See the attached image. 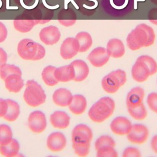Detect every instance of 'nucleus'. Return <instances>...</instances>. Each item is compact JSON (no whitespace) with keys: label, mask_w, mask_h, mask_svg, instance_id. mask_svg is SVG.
<instances>
[{"label":"nucleus","mask_w":157,"mask_h":157,"mask_svg":"<svg viewBox=\"0 0 157 157\" xmlns=\"http://www.w3.org/2000/svg\"><path fill=\"white\" fill-rule=\"evenodd\" d=\"M155 34L153 29L145 23L138 25L128 35L126 44L131 50H137L153 44Z\"/></svg>","instance_id":"1"},{"label":"nucleus","mask_w":157,"mask_h":157,"mask_svg":"<svg viewBox=\"0 0 157 157\" xmlns=\"http://www.w3.org/2000/svg\"><path fill=\"white\" fill-rule=\"evenodd\" d=\"M7 60V55L6 52L0 47V67L6 63V61Z\"/></svg>","instance_id":"41"},{"label":"nucleus","mask_w":157,"mask_h":157,"mask_svg":"<svg viewBox=\"0 0 157 157\" xmlns=\"http://www.w3.org/2000/svg\"><path fill=\"white\" fill-rule=\"evenodd\" d=\"M8 108V104L6 99L0 98V117H3L7 112Z\"/></svg>","instance_id":"39"},{"label":"nucleus","mask_w":157,"mask_h":157,"mask_svg":"<svg viewBox=\"0 0 157 157\" xmlns=\"http://www.w3.org/2000/svg\"><path fill=\"white\" fill-rule=\"evenodd\" d=\"M148 18L151 23L157 25V8H153L149 10Z\"/></svg>","instance_id":"38"},{"label":"nucleus","mask_w":157,"mask_h":157,"mask_svg":"<svg viewBox=\"0 0 157 157\" xmlns=\"http://www.w3.org/2000/svg\"><path fill=\"white\" fill-rule=\"evenodd\" d=\"M108 55L113 58L121 57L125 53V48L122 41L118 39H112L109 40L106 47Z\"/></svg>","instance_id":"20"},{"label":"nucleus","mask_w":157,"mask_h":157,"mask_svg":"<svg viewBox=\"0 0 157 157\" xmlns=\"http://www.w3.org/2000/svg\"><path fill=\"white\" fill-rule=\"evenodd\" d=\"M20 149V145L18 141L14 139L7 145H0V153L7 157L17 156Z\"/></svg>","instance_id":"26"},{"label":"nucleus","mask_w":157,"mask_h":157,"mask_svg":"<svg viewBox=\"0 0 157 157\" xmlns=\"http://www.w3.org/2000/svg\"><path fill=\"white\" fill-rule=\"evenodd\" d=\"M98 3L96 0H75V8L83 15L90 16L96 12Z\"/></svg>","instance_id":"23"},{"label":"nucleus","mask_w":157,"mask_h":157,"mask_svg":"<svg viewBox=\"0 0 157 157\" xmlns=\"http://www.w3.org/2000/svg\"><path fill=\"white\" fill-rule=\"evenodd\" d=\"M115 142L110 136H102L99 137V138L97 139L94 144L96 150L102 147H115Z\"/></svg>","instance_id":"32"},{"label":"nucleus","mask_w":157,"mask_h":157,"mask_svg":"<svg viewBox=\"0 0 157 157\" xmlns=\"http://www.w3.org/2000/svg\"><path fill=\"white\" fill-rule=\"evenodd\" d=\"M54 75L58 82H67L72 80H74L75 77L74 66L71 63L69 65L56 68L54 71Z\"/></svg>","instance_id":"18"},{"label":"nucleus","mask_w":157,"mask_h":157,"mask_svg":"<svg viewBox=\"0 0 157 157\" xmlns=\"http://www.w3.org/2000/svg\"><path fill=\"white\" fill-rule=\"evenodd\" d=\"M126 82V74L121 69L112 71L105 75L101 81L103 90L110 94L115 93Z\"/></svg>","instance_id":"8"},{"label":"nucleus","mask_w":157,"mask_h":157,"mask_svg":"<svg viewBox=\"0 0 157 157\" xmlns=\"http://www.w3.org/2000/svg\"><path fill=\"white\" fill-rule=\"evenodd\" d=\"M93 137L91 129L86 125L80 124L72 132V148L79 156H86L89 153L90 142Z\"/></svg>","instance_id":"2"},{"label":"nucleus","mask_w":157,"mask_h":157,"mask_svg":"<svg viewBox=\"0 0 157 157\" xmlns=\"http://www.w3.org/2000/svg\"><path fill=\"white\" fill-rule=\"evenodd\" d=\"M151 147L153 151L157 153V135L155 136L151 140Z\"/></svg>","instance_id":"42"},{"label":"nucleus","mask_w":157,"mask_h":157,"mask_svg":"<svg viewBox=\"0 0 157 157\" xmlns=\"http://www.w3.org/2000/svg\"><path fill=\"white\" fill-rule=\"evenodd\" d=\"M148 134V129L145 125L135 124L132 126L130 131L127 134V138L131 143L141 144L147 140Z\"/></svg>","instance_id":"9"},{"label":"nucleus","mask_w":157,"mask_h":157,"mask_svg":"<svg viewBox=\"0 0 157 157\" xmlns=\"http://www.w3.org/2000/svg\"><path fill=\"white\" fill-rule=\"evenodd\" d=\"M28 126L34 132L40 133L47 126V120L45 114L39 110L31 112L28 120Z\"/></svg>","instance_id":"10"},{"label":"nucleus","mask_w":157,"mask_h":157,"mask_svg":"<svg viewBox=\"0 0 157 157\" xmlns=\"http://www.w3.org/2000/svg\"><path fill=\"white\" fill-rule=\"evenodd\" d=\"M50 121L54 128L64 129L69 124L70 117L65 112L56 111L50 115Z\"/></svg>","instance_id":"21"},{"label":"nucleus","mask_w":157,"mask_h":157,"mask_svg":"<svg viewBox=\"0 0 157 157\" xmlns=\"http://www.w3.org/2000/svg\"><path fill=\"white\" fill-rule=\"evenodd\" d=\"M66 139L60 132L50 134L47 139V145L49 150L53 152L61 151L66 145Z\"/></svg>","instance_id":"15"},{"label":"nucleus","mask_w":157,"mask_h":157,"mask_svg":"<svg viewBox=\"0 0 157 157\" xmlns=\"http://www.w3.org/2000/svg\"><path fill=\"white\" fill-rule=\"evenodd\" d=\"M42 20L40 5H37L34 9H26L18 15L13 20V26L19 32L27 33L30 31L35 25L41 24Z\"/></svg>","instance_id":"3"},{"label":"nucleus","mask_w":157,"mask_h":157,"mask_svg":"<svg viewBox=\"0 0 157 157\" xmlns=\"http://www.w3.org/2000/svg\"><path fill=\"white\" fill-rule=\"evenodd\" d=\"M8 104V108L6 113L3 118L9 121H14L18 117L20 114V106L15 101L6 99Z\"/></svg>","instance_id":"28"},{"label":"nucleus","mask_w":157,"mask_h":157,"mask_svg":"<svg viewBox=\"0 0 157 157\" xmlns=\"http://www.w3.org/2000/svg\"><path fill=\"white\" fill-rule=\"evenodd\" d=\"M147 102L150 109L155 113H157V93H150L148 95Z\"/></svg>","instance_id":"35"},{"label":"nucleus","mask_w":157,"mask_h":157,"mask_svg":"<svg viewBox=\"0 0 157 157\" xmlns=\"http://www.w3.org/2000/svg\"><path fill=\"white\" fill-rule=\"evenodd\" d=\"M61 37L59 29L55 26H49L42 28L39 33L40 40L46 45H53L57 43Z\"/></svg>","instance_id":"13"},{"label":"nucleus","mask_w":157,"mask_h":157,"mask_svg":"<svg viewBox=\"0 0 157 157\" xmlns=\"http://www.w3.org/2000/svg\"><path fill=\"white\" fill-rule=\"evenodd\" d=\"M12 73L21 74V71L18 67L13 64H8L5 63L0 67V77L3 80L8 75Z\"/></svg>","instance_id":"33"},{"label":"nucleus","mask_w":157,"mask_h":157,"mask_svg":"<svg viewBox=\"0 0 157 157\" xmlns=\"http://www.w3.org/2000/svg\"><path fill=\"white\" fill-rule=\"evenodd\" d=\"M58 20L61 25L64 26H71L76 22L77 15L72 9L64 8L58 12Z\"/></svg>","instance_id":"22"},{"label":"nucleus","mask_w":157,"mask_h":157,"mask_svg":"<svg viewBox=\"0 0 157 157\" xmlns=\"http://www.w3.org/2000/svg\"><path fill=\"white\" fill-rule=\"evenodd\" d=\"M55 67L52 66H48L45 67L42 72V78L43 81L48 86H54L58 83V81L55 78L54 75V71Z\"/></svg>","instance_id":"29"},{"label":"nucleus","mask_w":157,"mask_h":157,"mask_svg":"<svg viewBox=\"0 0 157 157\" xmlns=\"http://www.w3.org/2000/svg\"><path fill=\"white\" fill-rule=\"evenodd\" d=\"M109 58L110 56L108 55L106 48L102 47L94 48L87 57L90 63L96 67H99L105 64Z\"/></svg>","instance_id":"12"},{"label":"nucleus","mask_w":157,"mask_h":157,"mask_svg":"<svg viewBox=\"0 0 157 157\" xmlns=\"http://www.w3.org/2000/svg\"><path fill=\"white\" fill-rule=\"evenodd\" d=\"M140 151L134 147H128L123 153V157H140Z\"/></svg>","instance_id":"36"},{"label":"nucleus","mask_w":157,"mask_h":157,"mask_svg":"<svg viewBox=\"0 0 157 157\" xmlns=\"http://www.w3.org/2000/svg\"><path fill=\"white\" fill-rule=\"evenodd\" d=\"M128 111L133 118L137 120L145 119L147 115V110L143 103L134 108H128Z\"/></svg>","instance_id":"30"},{"label":"nucleus","mask_w":157,"mask_h":157,"mask_svg":"<svg viewBox=\"0 0 157 157\" xmlns=\"http://www.w3.org/2000/svg\"><path fill=\"white\" fill-rule=\"evenodd\" d=\"M115 108V104L112 98L103 97L91 107L88 116L93 121L102 123L112 115Z\"/></svg>","instance_id":"5"},{"label":"nucleus","mask_w":157,"mask_h":157,"mask_svg":"<svg viewBox=\"0 0 157 157\" xmlns=\"http://www.w3.org/2000/svg\"><path fill=\"white\" fill-rule=\"evenodd\" d=\"M23 98L26 104L31 107H37L45 102L46 95L42 87L34 80L26 82Z\"/></svg>","instance_id":"7"},{"label":"nucleus","mask_w":157,"mask_h":157,"mask_svg":"<svg viewBox=\"0 0 157 157\" xmlns=\"http://www.w3.org/2000/svg\"><path fill=\"white\" fill-rule=\"evenodd\" d=\"M87 105L86 98L81 94H75L72 97L71 102L68 105L70 111L75 115L83 113Z\"/></svg>","instance_id":"25"},{"label":"nucleus","mask_w":157,"mask_h":157,"mask_svg":"<svg viewBox=\"0 0 157 157\" xmlns=\"http://www.w3.org/2000/svg\"><path fill=\"white\" fill-rule=\"evenodd\" d=\"M157 72V63L148 55H142L137 58L131 69L133 79L138 82L145 81L150 75Z\"/></svg>","instance_id":"4"},{"label":"nucleus","mask_w":157,"mask_h":157,"mask_svg":"<svg viewBox=\"0 0 157 157\" xmlns=\"http://www.w3.org/2000/svg\"><path fill=\"white\" fill-rule=\"evenodd\" d=\"M78 51L79 44L75 37L66 38L60 47V55L64 59H71L77 54Z\"/></svg>","instance_id":"11"},{"label":"nucleus","mask_w":157,"mask_h":157,"mask_svg":"<svg viewBox=\"0 0 157 157\" xmlns=\"http://www.w3.org/2000/svg\"><path fill=\"white\" fill-rule=\"evenodd\" d=\"M72 94L70 91L66 88H59L53 94V102L61 107L68 106L72 99Z\"/></svg>","instance_id":"19"},{"label":"nucleus","mask_w":157,"mask_h":157,"mask_svg":"<svg viewBox=\"0 0 157 157\" xmlns=\"http://www.w3.org/2000/svg\"><path fill=\"white\" fill-rule=\"evenodd\" d=\"M151 2H153L155 4H157V0H150Z\"/></svg>","instance_id":"45"},{"label":"nucleus","mask_w":157,"mask_h":157,"mask_svg":"<svg viewBox=\"0 0 157 157\" xmlns=\"http://www.w3.org/2000/svg\"><path fill=\"white\" fill-rule=\"evenodd\" d=\"M12 139L11 128L7 124H0V145L8 144Z\"/></svg>","instance_id":"31"},{"label":"nucleus","mask_w":157,"mask_h":157,"mask_svg":"<svg viewBox=\"0 0 157 157\" xmlns=\"http://www.w3.org/2000/svg\"><path fill=\"white\" fill-rule=\"evenodd\" d=\"M98 157H117L118 153L114 147H106L99 148L96 150Z\"/></svg>","instance_id":"34"},{"label":"nucleus","mask_w":157,"mask_h":157,"mask_svg":"<svg viewBox=\"0 0 157 157\" xmlns=\"http://www.w3.org/2000/svg\"><path fill=\"white\" fill-rule=\"evenodd\" d=\"M131 122L126 117H117L114 118L110 124L111 131L117 135L127 134L132 128Z\"/></svg>","instance_id":"14"},{"label":"nucleus","mask_w":157,"mask_h":157,"mask_svg":"<svg viewBox=\"0 0 157 157\" xmlns=\"http://www.w3.org/2000/svg\"><path fill=\"white\" fill-rule=\"evenodd\" d=\"M75 39L78 40L79 44V52L87 51L92 45V37L87 32L82 31L78 33L76 35Z\"/></svg>","instance_id":"27"},{"label":"nucleus","mask_w":157,"mask_h":157,"mask_svg":"<svg viewBox=\"0 0 157 157\" xmlns=\"http://www.w3.org/2000/svg\"><path fill=\"white\" fill-rule=\"evenodd\" d=\"M6 88L10 92L18 93L24 85L21 73H12L8 75L4 80Z\"/></svg>","instance_id":"17"},{"label":"nucleus","mask_w":157,"mask_h":157,"mask_svg":"<svg viewBox=\"0 0 157 157\" xmlns=\"http://www.w3.org/2000/svg\"><path fill=\"white\" fill-rule=\"evenodd\" d=\"M6 9H7V10L18 9V6H10L9 5V0H6Z\"/></svg>","instance_id":"44"},{"label":"nucleus","mask_w":157,"mask_h":157,"mask_svg":"<svg viewBox=\"0 0 157 157\" xmlns=\"http://www.w3.org/2000/svg\"><path fill=\"white\" fill-rule=\"evenodd\" d=\"M7 36V30L5 25L0 21V43L4 42Z\"/></svg>","instance_id":"40"},{"label":"nucleus","mask_w":157,"mask_h":157,"mask_svg":"<svg viewBox=\"0 0 157 157\" xmlns=\"http://www.w3.org/2000/svg\"><path fill=\"white\" fill-rule=\"evenodd\" d=\"M20 4L25 9H32L36 7L39 3V0H18Z\"/></svg>","instance_id":"37"},{"label":"nucleus","mask_w":157,"mask_h":157,"mask_svg":"<svg viewBox=\"0 0 157 157\" xmlns=\"http://www.w3.org/2000/svg\"><path fill=\"white\" fill-rule=\"evenodd\" d=\"M145 91L141 87L137 86L131 89L126 96L127 108H134L139 106L142 103Z\"/></svg>","instance_id":"16"},{"label":"nucleus","mask_w":157,"mask_h":157,"mask_svg":"<svg viewBox=\"0 0 157 157\" xmlns=\"http://www.w3.org/2000/svg\"><path fill=\"white\" fill-rule=\"evenodd\" d=\"M71 64L74 66L75 71L74 80L75 82H81L85 80L89 74V67L87 64L81 59L74 60Z\"/></svg>","instance_id":"24"},{"label":"nucleus","mask_w":157,"mask_h":157,"mask_svg":"<svg viewBox=\"0 0 157 157\" xmlns=\"http://www.w3.org/2000/svg\"><path fill=\"white\" fill-rule=\"evenodd\" d=\"M17 52L23 59L37 61L44 57L45 49L42 45L31 39H24L19 42Z\"/></svg>","instance_id":"6"},{"label":"nucleus","mask_w":157,"mask_h":157,"mask_svg":"<svg viewBox=\"0 0 157 157\" xmlns=\"http://www.w3.org/2000/svg\"><path fill=\"white\" fill-rule=\"evenodd\" d=\"M42 2H43V4L47 7V8L50 9H52V10H54L55 9H57L58 7H59V5L58 4H56V6H49L47 2H46V0H42Z\"/></svg>","instance_id":"43"}]
</instances>
